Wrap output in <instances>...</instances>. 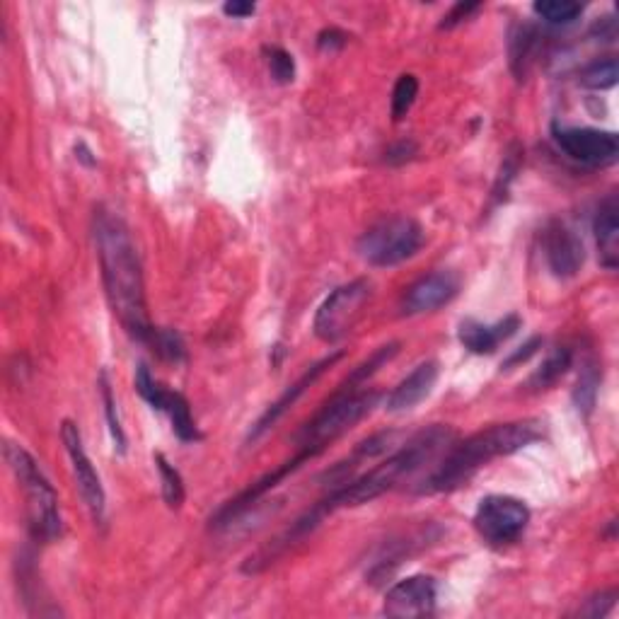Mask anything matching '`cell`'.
<instances>
[{
  "instance_id": "ba28073f",
  "label": "cell",
  "mask_w": 619,
  "mask_h": 619,
  "mask_svg": "<svg viewBox=\"0 0 619 619\" xmlns=\"http://www.w3.org/2000/svg\"><path fill=\"white\" fill-rule=\"evenodd\" d=\"M530 525V508L516 496H487L474 513V530L489 547L516 545Z\"/></svg>"
},
{
  "instance_id": "f546056e",
  "label": "cell",
  "mask_w": 619,
  "mask_h": 619,
  "mask_svg": "<svg viewBox=\"0 0 619 619\" xmlns=\"http://www.w3.org/2000/svg\"><path fill=\"white\" fill-rule=\"evenodd\" d=\"M264 56H266V63H269L271 78H274L276 83H279V85L293 83V80H295V61L286 49H281V46H266Z\"/></svg>"
},
{
  "instance_id": "7402d4cb",
  "label": "cell",
  "mask_w": 619,
  "mask_h": 619,
  "mask_svg": "<svg viewBox=\"0 0 619 619\" xmlns=\"http://www.w3.org/2000/svg\"><path fill=\"white\" fill-rule=\"evenodd\" d=\"M619 80V63L612 56L588 63L581 73H578V83L588 90H610L615 88Z\"/></svg>"
},
{
  "instance_id": "44dd1931",
  "label": "cell",
  "mask_w": 619,
  "mask_h": 619,
  "mask_svg": "<svg viewBox=\"0 0 619 619\" xmlns=\"http://www.w3.org/2000/svg\"><path fill=\"white\" fill-rule=\"evenodd\" d=\"M397 354H399V341H390V344L378 346L366 361H361L354 370H351L349 378H346L339 387H344V390H361V387L366 385L380 368L387 366Z\"/></svg>"
},
{
  "instance_id": "e0dca14e",
  "label": "cell",
  "mask_w": 619,
  "mask_h": 619,
  "mask_svg": "<svg viewBox=\"0 0 619 619\" xmlns=\"http://www.w3.org/2000/svg\"><path fill=\"white\" fill-rule=\"evenodd\" d=\"M436 380H438V363L436 361L419 363V366H416L412 373H409L407 378L387 395L385 409L392 414L409 412V409H414L416 404L424 402V399L431 395L433 387H436Z\"/></svg>"
},
{
  "instance_id": "484cf974",
  "label": "cell",
  "mask_w": 619,
  "mask_h": 619,
  "mask_svg": "<svg viewBox=\"0 0 619 619\" xmlns=\"http://www.w3.org/2000/svg\"><path fill=\"white\" fill-rule=\"evenodd\" d=\"M520 165H523V148H520L518 143H513V146L506 150V155H503L501 170H499V175H496L494 192H491V201H494V204H499V201L506 199V194H508V189H511L513 179L518 177Z\"/></svg>"
},
{
  "instance_id": "74e56055",
  "label": "cell",
  "mask_w": 619,
  "mask_h": 619,
  "mask_svg": "<svg viewBox=\"0 0 619 619\" xmlns=\"http://www.w3.org/2000/svg\"><path fill=\"white\" fill-rule=\"evenodd\" d=\"M90 155H92V153H90V148L85 146L83 141H80L78 146H75V158H78V160H83V163L88 165V167H92V165L97 163V160H95V158H90Z\"/></svg>"
},
{
  "instance_id": "603a6c76",
  "label": "cell",
  "mask_w": 619,
  "mask_h": 619,
  "mask_svg": "<svg viewBox=\"0 0 619 619\" xmlns=\"http://www.w3.org/2000/svg\"><path fill=\"white\" fill-rule=\"evenodd\" d=\"M598 387H600V368L595 361H586L581 368V375H578V383L574 390V402L576 409L583 416H588L593 412L595 399H598Z\"/></svg>"
},
{
  "instance_id": "30bf717a",
  "label": "cell",
  "mask_w": 619,
  "mask_h": 619,
  "mask_svg": "<svg viewBox=\"0 0 619 619\" xmlns=\"http://www.w3.org/2000/svg\"><path fill=\"white\" fill-rule=\"evenodd\" d=\"M133 385H136V392L141 395L153 409H158V412H163L170 416L172 421V431H175V436L182 443H196L201 441V431L199 426H196L194 416H192V407H189L187 397L182 395V392L177 390H167L158 383V380L150 375L148 366H138L136 370V380H133Z\"/></svg>"
},
{
  "instance_id": "4fadbf2b",
  "label": "cell",
  "mask_w": 619,
  "mask_h": 619,
  "mask_svg": "<svg viewBox=\"0 0 619 619\" xmlns=\"http://www.w3.org/2000/svg\"><path fill=\"white\" fill-rule=\"evenodd\" d=\"M341 358H344V351H334V354H329L327 358H322V361H317L315 366H310L308 370H305V373L300 375V378L295 380V383L288 387V390L283 392V395L276 399V402L271 404V407L266 409L262 416H259L257 424L250 428V433H247V443L259 441V438H262L264 433L269 431V428H274L276 421H279L281 416L288 412V409H293L295 402H298V399L303 397L305 392H308L310 387L322 378V375H325V370L332 368L334 363H339Z\"/></svg>"
},
{
  "instance_id": "7a4b0ae2",
  "label": "cell",
  "mask_w": 619,
  "mask_h": 619,
  "mask_svg": "<svg viewBox=\"0 0 619 619\" xmlns=\"http://www.w3.org/2000/svg\"><path fill=\"white\" fill-rule=\"evenodd\" d=\"M542 436H545V424L537 419L511 421V424H496L477 431L474 436L465 438L462 443H453L445 450V457L419 484L416 494L431 496L460 489L489 462L518 453L540 441Z\"/></svg>"
},
{
  "instance_id": "9c48e42d",
  "label": "cell",
  "mask_w": 619,
  "mask_h": 619,
  "mask_svg": "<svg viewBox=\"0 0 619 619\" xmlns=\"http://www.w3.org/2000/svg\"><path fill=\"white\" fill-rule=\"evenodd\" d=\"M552 141L557 143L561 155L586 167L615 165L619 158L617 133L586 129V126H552Z\"/></svg>"
},
{
  "instance_id": "3957f363",
  "label": "cell",
  "mask_w": 619,
  "mask_h": 619,
  "mask_svg": "<svg viewBox=\"0 0 619 619\" xmlns=\"http://www.w3.org/2000/svg\"><path fill=\"white\" fill-rule=\"evenodd\" d=\"M455 438V431L450 426L436 424L424 428L414 438H409L397 453H392L385 462L375 465L373 470L358 474V477L349 479L341 487L329 489V494L325 496L329 511L334 513L337 508H356L363 506V503L375 501L378 496L395 489L397 484H402L404 479L424 470L428 462L438 460V455L445 453L455 443Z\"/></svg>"
},
{
  "instance_id": "e575fe53",
  "label": "cell",
  "mask_w": 619,
  "mask_h": 619,
  "mask_svg": "<svg viewBox=\"0 0 619 619\" xmlns=\"http://www.w3.org/2000/svg\"><path fill=\"white\" fill-rule=\"evenodd\" d=\"M349 42V34L337 30V27H329V30H322L317 34V46H320L322 51H337Z\"/></svg>"
},
{
  "instance_id": "ffe728a7",
  "label": "cell",
  "mask_w": 619,
  "mask_h": 619,
  "mask_svg": "<svg viewBox=\"0 0 619 619\" xmlns=\"http://www.w3.org/2000/svg\"><path fill=\"white\" fill-rule=\"evenodd\" d=\"M571 363H574V354H571L569 346H557V349L542 361V366L530 375L528 387L532 392L549 390V387L557 385L559 380L569 373Z\"/></svg>"
},
{
  "instance_id": "8d00e7d4",
  "label": "cell",
  "mask_w": 619,
  "mask_h": 619,
  "mask_svg": "<svg viewBox=\"0 0 619 619\" xmlns=\"http://www.w3.org/2000/svg\"><path fill=\"white\" fill-rule=\"evenodd\" d=\"M254 10H257V5L254 3H237V0L223 5V13L228 17H250L254 15Z\"/></svg>"
},
{
  "instance_id": "2e32d148",
  "label": "cell",
  "mask_w": 619,
  "mask_h": 619,
  "mask_svg": "<svg viewBox=\"0 0 619 619\" xmlns=\"http://www.w3.org/2000/svg\"><path fill=\"white\" fill-rule=\"evenodd\" d=\"M520 329V317L508 315L503 320L494 322V325H484L477 320H462L460 329H457V339L474 356H491L496 349L508 341Z\"/></svg>"
},
{
  "instance_id": "8992f818",
  "label": "cell",
  "mask_w": 619,
  "mask_h": 619,
  "mask_svg": "<svg viewBox=\"0 0 619 619\" xmlns=\"http://www.w3.org/2000/svg\"><path fill=\"white\" fill-rule=\"evenodd\" d=\"M424 247V228L409 216H390L358 237L356 250L370 266H397Z\"/></svg>"
},
{
  "instance_id": "5bb4252c",
  "label": "cell",
  "mask_w": 619,
  "mask_h": 619,
  "mask_svg": "<svg viewBox=\"0 0 619 619\" xmlns=\"http://www.w3.org/2000/svg\"><path fill=\"white\" fill-rule=\"evenodd\" d=\"M460 293V279L453 271H433L407 288L402 298L404 315H424L448 305Z\"/></svg>"
},
{
  "instance_id": "52a82bcc",
  "label": "cell",
  "mask_w": 619,
  "mask_h": 619,
  "mask_svg": "<svg viewBox=\"0 0 619 619\" xmlns=\"http://www.w3.org/2000/svg\"><path fill=\"white\" fill-rule=\"evenodd\" d=\"M370 295H373V283L368 279H356L334 288L315 312L312 329H315L317 339H322L325 344H337L344 339L356 327Z\"/></svg>"
},
{
  "instance_id": "f1b7e54d",
  "label": "cell",
  "mask_w": 619,
  "mask_h": 619,
  "mask_svg": "<svg viewBox=\"0 0 619 619\" xmlns=\"http://www.w3.org/2000/svg\"><path fill=\"white\" fill-rule=\"evenodd\" d=\"M100 392H102V402H104V414H107V424H109V433H112V441L114 448L119 450V453H126V433L124 426H121L119 419V409H117V399H114L112 385H109L107 373H100Z\"/></svg>"
},
{
  "instance_id": "836d02e7",
  "label": "cell",
  "mask_w": 619,
  "mask_h": 619,
  "mask_svg": "<svg viewBox=\"0 0 619 619\" xmlns=\"http://www.w3.org/2000/svg\"><path fill=\"white\" fill-rule=\"evenodd\" d=\"M416 153H419V146H416L412 138H404V141H399V143H395V146H390L385 160L390 165H404V163H409V160H412Z\"/></svg>"
},
{
  "instance_id": "277c9868",
  "label": "cell",
  "mask_w": 619,
  "mask_h": 619,
  "mask_svg": "<svg viewBox=\"0 0 619 619\" xmlns=\"http://www.w3.org/2000/svg\"><path fill=\"white\" fill-rule=\"evenodd\" d=\"M5 460L13 470L22 494H25V511L30 535L37 542H54L63 535V520L59 508V494L44 477L42 467L27 453L22 445L5 443Z\"/></svg>"
},
{
  "instance_id": "1f68e13d",
  "label": "cell",
  "mask_w": 619,
  "mask_h": 619,
  "mask_svg": "<svg viewBox=\"0 0 619 619\" xmlns=\"http://www.w3.org/2000/svg\"><path fill=\"white\" fill-rule=\"evenodd\" d=\"M482 10V3H455L453 8H450L448 15H443L441 22V30H453V27L462 25V22H467L474 13H479Z\"/></svg>"
},
{
  "instance_id": "d590c367",
  "label": "cell",
  "mask_w": 619,
  "mask_h": 619,
  "mask_svg": "<svg viewBox=\"0 0 619 619\" xmlns=\"http://www.w3.org/2000/svg\"><path fill=\"white\" fill-rule=\"evenodd\" d=\"M593 34L598 37V42H615L617 39V22L612 17H605V20L595 22Z\"/></svg>"
},
{
  "instance_id": "9a60e30c",
  "label": "cell",
  "mask_w": 619,
  "mask_h": 619,
  "mask_svg": "<svg viewBox=\"0 0 619 619\" xmlns=\"http://www.w3.org/2000/svg\"><path fill=\"white\" fill-rule=\"evenodd\" d=\"M545 257L557 279H574L586 262L583 242L566 223L554 221L545 230Z\"/></svg>"
},
{
  "instance_id": "d4e9b609",
  "label": "cell",
  "mask_w": 619,
  "mask_h": 619,
  "mask_svg": "<svg viewBox=\"0 0 619 619\" xmlns=\"http://www.w3.org/2000/svg\"><path fill=\"white\" fill-rule=\"evenodd\" d=\"M416 97H419V80H416V75L412 73L399 75L395 90H392V102H390L392 121H402L404 117H407V114L412 112Z\"/></svg>"
},
{
  "instance_id": "83f0119b",
  "label": "cell",
  "mask_w": 619,
  "mask_h": 619,
  "mask_svg": "<svg viewBox=\"0 0 619 619\" xmlns=\"http://www.w3.org/2000/svg\"><path fill=\"white\" fill-rule=\"evenodd\" d=\"M155 467L160 472V484H163V499L170 508H179L184 503V479L177 472V467H172L167 462L163 453L155 455Z\"/></svg>"
},
{
  "instance_id": "5b68a950",
  "label": "cell",
  "mask_w": 619,
  "mask_h": 619,
  "mask_svg": "<svg viewBox=\"0 0 619 619\" xmlns=\"http://www.w3.org/2000/svg\"><path fill=\"white\" fill-rule=\"evenodd\" d=\"M378 402L380 392L375 390H344V387H339L327 399L325 407L300 428L295 436L298 448L305 450L310 457H317L322 450H327V445H332L344 433H349L358 421L366 419L378 407Z\"/></svg>"
},
{
  "instance_id": "8fae6325",
  "label": "cell",
  "mask_w": 619,
  "mask_h": 619,
  "mask_svg": "<svg viewBox=\"0 0 619 619\" xmlns=\"http://www.w3.org/2000/svg\"><path fill=\"white\" fill-rule=\"evenodd\" d=\"M61 441L63 445H66L68 457H71V470H73L75 484H78L80 496H83L85 506H88L90 518L100 525L104 520V511H107V496H104L100 474H97L95 465H92L88 453H85L80 428L75 426L73 421H63Z\"/></svg>"
},
{
  "instance_id": "d6986e66",
  "label": "cell",
  "mask_w": 619,
  "mask_h": 619,
  "mask_svg": "<svg viewBox=\"0 0 619 619\" xmlns=\"http://www.w3.org/2000/svg\"><path fill=\"white\" fill-rule=\"evenodd\" d=\"M537 51H540V32L532 25H518L508 42V56H511V71L518 80H525L530 66L535 63Z\"/></svg>"
},
{
  "instance_id": "cb8c5ba5",
  "label": "cell",
  "mask_w": 619,
  "mask_h": 619,
  "mask_svg": "<svg viewBox=\"0 0 619 619\" xmlns=\"http://www.w3.org/2000/svg\"><path fill=\"white\" fill-rule=\"evenodd\" d=\"M532 13L549 25H571L583 15V5L576 0H537L532 5Z\"/></svg>"
},
{
  "instance_id": "7c38bea8",
  "label": "cell",
  "mask_w": 619,
  "mask_h": 619,
  "mask_svg": "<svg viewBox=\"0 0 619 619\" xmlns=\"http://www.w3.org/2000/svg\"><path fill=\"white\" fill-rule=\"evenodd\" d=\"M438 586L431 576H409L385 593L383 612L392 619H419L436 612Z\"/></svg>"
},
{
  "instance_id": "6da1fadb",
  "label": "cell",
  "mask_w": 619,
  "mask_h": 619,
  "mask_svg": "<svg viewBox=\"0 0 619 619\" xmlns=\"http://www.w3.org/2000/svg\"><path fill=\"white\" fill-rule=\"evenodd\" d=\"M92 237H95L109 308L133 339L148 344L155 327L150 325L141 259L133 245L129 225L119 213L100 206L92 216Z\"/></svg>"
},
{
  "instance_id": "d6a6232c",
  "label": "cell",
  "mask_w": 619,
  "mask_h": 619,
  "mask_svg": "<svg viewBox=\"0 0 619 619\" xmlns=\"http://www.w3.org/2000/svg\"><path fill=\"white\" fill-rule=\"evenodd\" d=\"M542 344H545V339H542V337H532L530 341H525V344L520 346L518 351H513V354L506 358V363H503L501 368L511 370L513 366H520V363H528L530 358L542 349Z\"/></svg>"
},
{
  "instance_id": "4dcf8cb0",
  "label": "cell",
  "mask_w": 619,
  "mask_h": 619,
  "mask_svg": "<svg viewBox=\"0 0 619 619\" xmlns=\"http://www.w3.org/2000/svg\"><path fill=\"white\" fill-rule=\"evenodd\" d=\"M615 603H617V590L615 588L605 590V593H598V595H593V598H590V600H586V605H583L581 610H578V615H581V617H593V619L605 617L607 612H610L612 607H615Z\"/></svg>"
},
{
  "instance_id": "4316f807",
  "label": "cell",
  "mask_w": 619,
  "mask_h": 619,
  "mask_svg": "<svg viewBox=\"0 0 619 619\" xmlns=\"http://www.w3.org/2000/svg\"><path fill=\"white\" fill-rule=\"evenodd\" d=\"M150 349L155 351L160 358H165V361L170 363H182L184 358H187V349H184V341L175 329H160L155 327L153 334H150L148 344Z\"/></svg>"
},
{
  "instance_id": "ac0fdd59",
  "label": "cell",
  "mask_w": 619,
  "mask_h": 619,
  "mask_svg": "<svg viewBox=\"0 0 619 619\" xmlns=\"http://www.w3.org/2000/svg\"><path fill=\"white\" fill-rule=\"evenodd\" d=\"M595 242L600 250V262L605 269H617L619 264V199L617 194L605 196L595 211Z\"/></svg>"
}]
</instances>
